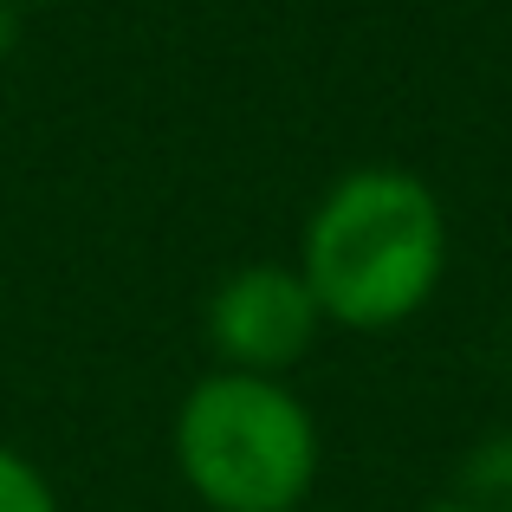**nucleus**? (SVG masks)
<instances>
[{
    "label": "nucleus",
    "instance_id": "5",
    "mask_svg": "<svg viewBox=\"0 0 512 512\" xmlns=\"http://www.w3.org/2000/svg\"><path fill=\"white\" fill-rule=\"evenodd\" d=\"M0 512H59L52 480L20 448H7V441H0Z\"/></svg>",
    "mask_w": 512,
    "mask_h": 512
},
{
    "label": "nucleus",
    "instance_id": "2",
    "mask_svg": "<svg viewBox=\"0 0 512 512\" xmlns=\"http://www.w3.org/2000/svg\"><path fill=\"white\" fill-rule=\"evenodd\" d=\"M169 454L208 512H299L318 487L325 441L286 376L208 370L175 402Z\"/></svg>",
    "mask_w": 512,
    "mask_h": 512
},
{
    "label": "nucleus",
    "instance_id": "6",
    "mask_svg": "<svg viewBox=\"0 0 512 512\" xmlns=\"http://www.w3.org/2000/svg\"><path fill=\"white\" fill-rule=\"evenodd\" d=\"M13 46H20V7H13V0H0V65L13 59Z\"/></svg>",
    "mask_w": 512,
    "mask_h": 512
},
{
    "label": "nucleus",
    "instance_id": "4",
    "mask_svg": "<svg viewBox=\"0 0 512 512\" xmlns=\"http://www.w3.org/2000/svg\"><path fill=\"white\" fill-rule=\"evenodd\" d=\"M454 500L480 506V512H512V435H493L467 454L461 467V493Z\"/></svg>",
    "mask_w": 512,
    "mask_h": 512
},
{
    "label": "nucleus",
    "instance_id": "8",
    "mask_svg": "<svg viewBox=\"0 0 512 512\" xmlns=\"http://www.w3.org/2000/svg\"><path fill=\"white\" fill-rule=\"evenodd\" d=\"M13 7H59V0H13Z\"/></svg>",
    "mask_w": 512,
    "mask_h": 512
},
{
    "label": "nucleus",
    "instance_id": "7",
    "mask_svg": "<svg viewBox=\"0 0 512 512\" xmlns=\"http://www.w3.org/2000/svg\"><path fill=\"white\" fill-rule=\"evenodd\" d=\"M422 512H480V506H467V500H435V506H422Z\"/></svg>",
    "mask_w": 512,
    "mask_h": 512
},
{
    "label": "nucleus",
    "instance_id": "1",
    "mask_svg": "<svg viewBox=\"0 0 512 512\" xmlns=\"http://www.w3.org/2000/svg\"><path fill=\"white\" fill-rule=\"evenodd\" d=\"M299 279L325 325L402 331L448 279V208L409 169H350L318 195L299 234Z\"/></svg>",
    "mask_w": 512,
    "mask_h": 512
},
{
    "label": "nucleus",
    "instance_id": "3",
    "mask_svg": "<svg viewBox=\"0 0 512 512\" xmlns=\"http://www.w3.org/2000/svg\"><path fill=\"white\" fill-rule=\"evenodd\" d=\"M325 331L312 286L299 279V266L253 260L214 286L208 299V350L221 357V370L247 376H286Z\"/></svg>",
    "mask_w": 512,
    "mask_h": 512
}]
</instances>
